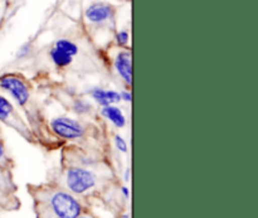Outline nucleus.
Returning a JSON list of instances; mask_svg holds the SVG:
<instances>
[{
  "label": "nucleus",
  "mask_w": 258,
  "mask_h": 218,
  "mask_svg": "<svg viewBox=\"0 0 258 218\" xmlns=\"http://www.w3.org/2000/svg\"><path fill=\"white\" fill-rule=\"evenodd\" d=\"M52 182L63 187L83 201L100 198L113 183L112 172L87 154H77L75 160L64 159L59 174Z\"/></svg>",
  "instance_id": "f257e3e1"
},
{
  "label": "nucleus",
  "mask_w": 258,
  "mask_h": 218,
  "mask_svg": "<svg viewBox=\"0 0 258 218\" xmlns=\"http://www.w3.org/2000/svg\"><path fill=\"white\" fill-rule=\"evenodd\" d=\"M37 218H78L88 212L86 202L54 182L29 184Z\"/></svg>",
  "instance_id": "f03ea898"
},
{
  "label": "nucleus",
  "mask_w": 258,
  "mask_h": 218,
  "mask_svg": "<svg viewBox=\"0 0 258 218\" xmlns=\"http://www.w3.org/2000/svg\"><path fill=\"white\" fill-rule=\"evenodd\" d=\"M78 45L70 38H60L55 40L49 49V57L55 67L66 68L72 63L73 57L77 56Z\"/></svg>",
  "instance_id": "7ed1b4c3"
},
{
  "label": "nucleus",
  "mask_w": 258,
  "mask_h": 218,
  "mask_svg": "<svg viewBox=\"0 0 258 218\" xmlns=\"http://www.w3.org/2000/svg\"><path fill=\"white\" fill-rule=\"evenodd\" d=\"M85 17L93 25H105L115 20L116 8L108 3L95 2L85 10Z\"/></svg>",
  "instance_id": "20e7f679"
},
{
  "label": "nucleus",
  "mask_w": 258,
  "mask_h": 218,
  "mask_svg": "<svg viewBox=\"0 0 258 218\" xmlns=\"http://www.w3.org/2000/svg\"><path fill=\"white\" fill-rule=\"evenodd\" d=\"M0 88L10 93L18 105L24 106L29 100V88L24 81L14 75H7L0 77Z\"/></svg>",
  "instance_id": "39448f33"
},
{
  "label": "nucleus",
  "mask_w": 258,
  "mask_h": 218,
  "mask_svg": "<svg viewBox=\"0 0 258 218\" xmlns=\"http://www.w3.org/2000/svg\"><path fill=\"white\" fill-rule=\"evenodd\" d=\"M50 126L55 135L62 139L73 140V139H80L85 135V126L70 118L53 119Z\"/></svg>",
  "instance_id": "423d86ee"
},
{
  "label": "nucleus",
  "mask_w": 258,
  "mask_h": 218,
  "mask_svg": "<svg viewBox=\"0 0 258 218\" xmlns=\"http://www.w3.org/2000/svg\"><path fill=\"white\" fill-rule=\"evenodd\" d=\"M0 121L4 124H7L8 126H12L13 129L19 131L22 135H24L25 138H28V130L25 128V124L23 123L22 119L15 114L14 106L10 103V101L8 98H5L4 96H0Z\"/></svg>",
  "instance_id": "0eeeda50"
},
{
  "label": "nucleus",
  "mask_w": 258,
  "mask_h": 218,
  "mask_svg": "<svg viewBox=\"0 0 258 218\" xmlns=\"http://www.w3.org/2000/svg\"><path fill=\"white\" fill-rule=\"evenodd\" d=\"M115 67L121 78L130 85L133 81V62L130 50H121L117 53L115 58Z\"/></svg>",
  "instance_id": "6e6552de"
},
{
  "label": "nucleus",
  "mask_w": 258,
  "mask_h": 218,
  "mask_svg": "<svg viewBox=\"0 0 258 218\" xmlns=\"http://www.w3.org/2000/svg\"><path fill=\"white\" fill-rule=\"evenodd\" d=\"M91 96H92L93 100L97 103H100L101 106H108L112 105L115 102H120L121 96L120 93L116 92V91L111 90H102V88H93L91 91Z\"/></svg>",
  "instance_id": "1a4fd4ad"
},
{
  "label": "nucleus",
  "mask_w": 258,
  "mask_h": 218,
  "mask_svg": "<svg viewBox=\"0 0 258 218\" xmlns=\"http://www.w3.org/2000/svg\"><path fill=\"white\" fill-rule=\"evenodd\" d=\"M102 115L105 116L106 119L111 121L116 128H123L126 124V119L123 116L122 111L120 108H117L116 106L108 105V106H103L102 108Z\"/></svg>",
  "instance_id": "9d476101"
},
{
  "label": "nucleus",
  "mask_w": 258,
  "mask_h": 218,
  "mask_svg": "<svg viewBox=\"0 0 258 218\" xmlns=\"http://www.w3.org/2000/svg\"><path fill=\"white\" fill-rule=\"evenodd\" d=\"M13 167H14V163H13V160L9 158V155H8L4 141H3L2 136H0V172L12 173Z\"/></svg>",
  "instance_id": "9b49d317"
},
{
  "label": "nucleus",
  "mask_w": 258,
  "mask_h": 218,
  "mask_svg": "<svg viewBox=\"0 0 258 218\" xmlns=\"http://www.w3.org/2000/svg\"><path fill=\"white\" fill-rule=\"evenodd\" d=\"M128 38H130V34H128L127 30H120V32L116 33L115 35V39H116V43H117L118 45H126L128 42Z\"/></svg>",
  "instance_id": "f8f14e48"
},
{
  "label": "nucleus",
  "mask_w": 258,
  "mask_h": 218,
  "mask_svg": "<svg viewBox=\"0 0 258 218\" xmlns=\"http://www.w3.org/2000/svg\"><path fill=\"white\" fill-rule=\"evenodd\" d=\"M90 110H91V106H90V103H88V102H86V101H81V100L76 101V103H75V111H76V113L87 114Z\"/></svg>",
  "instance_id": "ddd939ff"
},
{
  "label": "nucleus",
  "mask_w": 258,
  "mask_h": 218,
  "mask_svg": "<svg viewBox=\"0 0 258 218\" xmlns=\"http://www.w3.org/2000/svg\"><path fill=\"white\" fill-rule=\"evenodd\" d=\"M113 140H115V145L118 150L122 151V153H127V144L123 140L122 136L115 135V139H113Z\"/></svg>",
  "instance_id": "4468645a"
},
{
  "label": "nucleus",
  "mask_w": 258,
  "mask_h": 218,
  "mask_svg": "<svg viewBox=\"0 0 258 218\" xmlns=\"http://www.w3.org/2000/svg\"><path fill=\"white\" fill-rule=\"evenodd\" d=\"M29 44H25L24 47H22L20 48V50L19 52H18V57H20V58H24V57H27V54L28 53H29Z\"/></svg>",
  "instance_id": "2eb2a0df"
},
{
  "label": "nucleus",
  "mask_w": 258,
  "mask_h": 218,
  "mask_svg": "<svg viewBox=\"0 0 258 218\" xmlns=\"http://www.w3.org/2000/svg\"><path fill=\"white\" fill-rule=\"evenodd\" d=\"M120 96H121V100H125V101H127V102H131V92L125 91V92L120 93Z\"/></svg>",
  "instance_id": "dca6fc26"
},
{
  "label": "nucleus",
  "mask_w": 258,
  "mask_h": 218,
  "mask_svg": "<svg viewBox=\"0 0 258 218\" xmlns=\"http://www.w3.org/2000/svg\"><path fill=\"white\" fill-rule=\"evenodd\" d=\"M78 218H96V217L92 216V214H91L90 212H86V213H83L82 216H80Z\"/></svg>",
  "instance_id": "f3484780"
},
{
  "label": "nucleus",
  "mask_w": 258,
  "mask_h": 218,
  "mask_svg": "<svg viewBox=\"0 0 258 218\" xmlns=\"http://www.w3.org/2000/svg\"><path fill=\"white\" fill-rule=\"evenodd\" d=\"M3 10H4V0H0V18L3 15Z\"/></svg>",
  "instance_id": "a211bd4d"
},
{
  "label": "nucleus",
  "mask_w": 258,
  "mask_h": 218,
  "mask_svg": "<svg viewBox=\"0 0 258 218\" xmlns=\"http://www.w3.org/2000/svg\"><path fill=\"white\" fill-rule=\"evenodd\" d=\"M128 173H130V169H127V171H126V174H125V181H128Z\"/></svg>",
  "instance_id": "6ab92c4d"
},
{
  "label": "nucleus",
  "mask_w": 258,
  "mask_h": 218,
  "mask_svg": "<svg viewBox=\"0 0 258 218\" xmlns=\"http://www.w3.org/2000/svg\"><path fill=\"white\" fill-rule=\"evenodd\" d=\"M121 218H128V214H122V217Z\"/></svg>",
  "instance_id": "aec40b11"
}]
</instances>
